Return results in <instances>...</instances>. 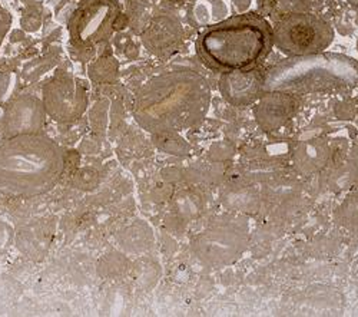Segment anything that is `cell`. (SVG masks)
Masks as SVG:
<instances>
[{
    "instance_id": "6da1fadb",
    "label": "cell",
    "mask_w": 358,
    "mask_h": 317,
    "mask_svg": "<svg viewBox=\"0 0 358 317\" xmlns=\"http://www.w3.org/2000/svg\"><path fill=\"white\" fill-rule=\"evenodd\" d=\"M210 82L194 71H172L149 79L136 92L134 117L139 127L157 135L192 128L211 106Z\"/></svg>"
},
{
    "instance_id": "7a4b0ae2",
    "label": "cell",
    "mask_w": 358,
    "mask_h": 317,
    "mask_svg": "<svg viewBox=\"0 0 358 317\" xmlns=\"http://www.w3.org/2000/svg\"><path fill=\"white\" fill-rule=\"evenodd\" d=\"M65 168V151L43 132L0 139V194L23 198L46 194Z\"/></svg>"
},
{
    "instance_id": "3957f363",
    "label": "cell",
    "mask_w": 358,
    "mask_h": 317,
    "mask_svg": "<svg viewBox=\"0 0 358 317\" xmlns=\"http://www.w3.org/2000/svg\"><path fill=\"white\" fill-rule=\"evenodd\" d=\"M273 48L271 23L252 12L208 26L196 39L199 59L221 73L255 69Z\"/></svg>"
},
{
    "instance_id": "277c9868",
    "label": "cell",
    "mask_w": 358,
    "mask_h": 317,
    "mask_svg": "<svg viewBox=\"0 0 358 317\" xmlns=\"http://www.w3.org/2000/svg\"><path fill=\"white\" fill-rule=\"evenodd\" d=\"M358 83V62L352 57L320 52L291 56L271 69L264 80V92H285L291 95L327 91H341Z\"/></svg>"
},
{
    "instance_id": "5b68a950",
    "label": "cell",
    "mask_w": 358,
    "mask_h": 317,
    "mask_svg": "<svg viewBox=\"0 0 358 317\" xmlns=\"http://www.w3.org/2000/svg\"><path fill=\"white\" fill-rule=\"evenodd\" d=\"M274 46L288 56H304L324 52L334 41V29L314 13H291L275 26Z\"/></svg>"
},
{
    "instance_id": "8992f818",
    "label": "cell",
    "mask_w": 358,
    "mask_h": 317,
    "mask_svg": "<svg viewBox=\"0 0 358 317\" xmlns=\"http://www.w3.org/2000/svg\"><path fill=\"white\" fill-rule=\"evenodd\" d=\"M42 104L48 118L59 124L76 122L87 109L83 83L68 73H56L42 88Z\"/></svg>"
},
{
    "instance_id": "52a82bcc",
    "label": "cell",
    "mask_w": 358,
    "mask_h": 317,
    "mask_svg": "<svg viewBox=\"0 0 358 317\" xmlns=\"http://www.w3.org/2000/svg\"><path fill=\"white\" fill-rule=\"evenodd\" d=\"M117 16L116 0H83L69 20L71 38L80 46H94L109 38Z\"/></svg>"
},
{
    "instance_id": "ba28073f",
    "label": "cell",
    "mask_w": 358,
    "mask_h": 317,
    "mask_svg": "<svg viewBox=\"0 0 358 317\" xmlns=\"http://www.w3.org/2000/svg\"><path fill=\"white\" fill-rule=\"evenodd\" d=\"M248 240L247 228L238 220L214 221L194 243V250L206 263L225 265L243 254Z\"/></svg>"
},
{
    "instance_id": "9c48e42d",
    "label": "cell",
    "mask_w": 358,
    "mask_h": 317,
    "mask_svg": "<svg viewBox=\"0 0 358 317\" xmlns=\"http://www.w3.org/2000/svg\"><path fill=\"white\" fill-rule=\"evenodd\" d=\"M46 111L42 99L35 95H17L3 112V136L42 134L46 125Z\"/></svg>"
},
{
    "instance_id": "30bf717a",
    "label": "cell",
    "mask_w": 358,
    "mask_h": 317,
    "mask_svg": "<svg viewBox=\"0 0 358 317\" xmlns=\"http://www.w3.org/2000/svg\"><path fill=\"white\" fill-rule=\"evenodd\" d=\"M265 73L261 71H235L225 72L220 80L222 97L235 106H247L255 104L264 95Z\"/></svg>"
},
{
    "instance_id": "8fae6325",
    "label": "cell",
    "mask_w": 358,
    "mask_h": 317,
    "mask_svg": "<svg viewBox=\"0 0 358 317\" xmlns=\"http://www.w3.org/2000/svg\"><path fill=\"white\" fill-rule=\"evenodd\" d=\"M255 109L257 120L262 128L274 129L287 122L295 112L296 101L291 94L264 92Z\"/></svg>"
},
{
    "instance_id": "7c38bea8",
    "label": "cell",
    "mask_w": 358,
    "mask_h": 317,
    "mask_svg": "<svg viewBox=\"0 0 358 317\" xmlns=\"http://www.w3.org/2000/svg\"><path fill=\"white\" fill-rule=\"evenodd\" d=\"M87 73L91 80L96 83H109L116 78V73H117L116 59L109 56H102L89 65Z\"/></svg>"
},
{
    "instance_id": "4fadbf2b",
    "label": "cell",
    "mask_w": 358,
    "mask_h": 317,
    "mask_svg": "<svg viewBox=\"0 0 358 317\" xmlns=\"http://www.w3.org/2000/svg\"><path fill=\"white\" fill-rule=\"evenodd\" d=\"M73 184L82 190H92L98 184V174L92 168L79 169L75 174Z\"/></svg>"
},
{
    "instance_id": "5bb4252c",
    "label": "cell",
    "mask_w": 358,
    "mask_h": 317,
    "mask_svg": "<svg viewBox=\"0 0 358 317\" xmlns=\"http://www.w3.org/2000/svg\"><path fill=\"white\" fill-rule=\"evenodd\" d=\"M340 213L341 216V221L345 225H358V195L351 197L345 204H343Z\"/></svg>"
},
{
    "instance_id": "9a60e30c",
    "label": "cell",
    "mask_w": 358,
    "mask_h": 317,
    "mask_svg": "<svg viewBox=\"0 0 358 317\" xmlns=\"http://www.w3.org/2000/svg\"><path fill=\"white\" fill-rule=\"evenodd\" d=\"M13 228L9 223L0 220V250L6 248L13 240Z\"/></svg>"
},
{
    "instance_id": "2e32d148",
    "label": "cell",
    "mask_w": 358,
    "mask_h": 317,
    "mask_svg": "<svg viewBox=\"0 0 358 317\" xmlns=\"http://www.w3.org/2000/svg\"><path fill=\"white\" fill-rule=\"evenodd\" d=\"M10 24H12V16L5 8L0 6V35L6 36V34L10 29Z\"/></svg>"
},
{
    "instance_id": "e0dca14e",
    "label": "cell",
    "mask_w": 358,
    "mask_h": 317,
    "mask_svg": "<svg viewBox=\"0 0 358 317\" xmlns=\"http://www.w3.org/2000/svg\"><path fill=\"white\" fill-rule=\"evenodd\" d=\"M347 2H348L354 9L358 10V0H347Z\"/></svg>"
},
{
    "instance_id": "ac0fdd59",
    "label": "cell",
    "mask_w": 358,
    "mask_h": 317,
    "mask_svg": "<svg viewBox=\"0 0 358 317\" xmlns=\"http://www.w3.org/2000/svg\"><path fill=\"white\" fill-rule=\"evenodd\" d=\"M3 38H5V36L0 35V45H2V42H3Z\"/></svg>"
},
{
    "instance_id": "d6986e66",
    "label": "cell",
    "mask_w": 358,
    "mask_h": 317,
    "mask_svg": "<svg viewBox=\"0 0 358 317\" xmlns=\"http://www.w3.org/2000/svg\"><path fill=\"white\" fill-rule=\"evenodd\" d=\"M357 52H358V42H357Z\"/></svg>"
}]
</instances>
